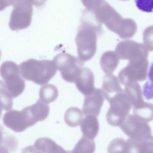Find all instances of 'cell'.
Returning a JSON list of instances; mask_svg holds the SVG:
<instances>
[{
  "label": "cell",
  "instance_id": "cell-6",
  "mask_svg": "<svg viewBox=\"0 0 153 153\" xmlns=\"http://www.w3.org/2000/svg\"><path fill=\"white\" fill-rule=\"evenodd\" d=\"M108 102L110 107L106 114L107 121L112 126H119L129 114L132 105L123 92Z\"/></svg>",
  "mask_w": 153,
  "mask_h": 153
},
{
  "label": "cell",
  "instance_id": "cell-2",
  "mask_svg": "<svg viewBox=\"0 0 153 153\" xmlns=\"http://www.w3.org/2000/svg\"><path fill=\"white\" fill-rule=\"evenodd\" d=\"M19 68L24 79L40 85L48 82L55 75L57 70L53 60L33 59L22 62Z\"/></svg>",
  "mask_w": 153,
  "mask_h": 153
},
{
  "label": "cell",
  "instance_id": "cell-22",
  "mask_svg": "<svg viewBox=\"0 0 153 153\" xmlns=\"http://www.w3.org/2000/svg\"><path fill=\"white\" fill-rule=\"evenodd\" d=\"M95 149L94 139L82 136L75 146L72 153H92Z\"/></svg>",
  "mask_w": 153,
  "mask_h": 153
},
{
  "label": "cell",
  "instance_id": "cell-14",
  "mask_svg": "<svg viewBox=\"0 0 153 153\" xmlns=\"http://www.w3.org/2000/svg\"><path fill=\"white\" fill-rule=\"evenodd\" d=\"M101 90L104 97L108 102L116 95L123 92L118 79L112 74L104 76Z\"/></svg>",
  "mask_w": 153,
  "mask_h": 153
},
{
  "label": "cell",
  "instance_id": "cell-16",
  "mask_svg": "<svg viewBox=\"0 0 153 153\" xmlns=\"http://www.w3.org/2000/svg\"><path fill=\"white\" fill-rule=\"evenodd\" d=\"M80 124L81 130L83 136L94 139L97 135L99 129L97 117L92 115L85 116Z\"/></svg>",
  "mask_w": 153,
  "mask_h": 153
},
{
  "label": "cell",
  "instance_id": "cell-26",
  "mask_svg": "<svg viewBox=\"0 0 153 153\" xmlns=\"http://www.w3.org/2000/svg\"><path fill=\"white\" fill-rule=\"evenodd\" d=\"M143 41L144 45L148 49L152 51V26L148 27L144 30Z\"/></svg>",
  "mask_w": 153,
  "mask_h": 153
},
{
  "label": "cell",
  "instance_id": "cell-5",
  "mask_svg": "<svg viewBox=\"0 0 153 153\" xmlns=\"http://www.w3.org/2000/svg\"><path fill=\"white\" fill-rule=\"evenodd\" d=\"M53 61L62 78L71 83L75 82L84 65L79 57L63 52L55 56Z\"/></svg>",
  "mask_w": 153,
  "mask_h": 153
},
{
  "label": "cell",
  "instance_id": "cell-1",
  "mask_svg": "<svg viewBox=\"0 0 153 153\" xmlns=\"http://www.w3.org/2000/svg\"><path fill=\"white\" fill-rule=\"evenodd\" d=\"M98 20L110 30L117 33L123 39H128L136 33L137 26L130 19H124L107 2L103 0L96 9Z\"/></svg>",
  "mask_w": 153,
  "mask_h": 153
},
{
  "label": "cell",
  "instance_id": "cell-18",
  "mask_svg": "<svg viewBox=\"0 0 153 153\" xmlns=\"http://www.w3.org/2000/svg\"><path fill=\"white\" fill-rule=\"evenodd\" d=\"M119 60L115 51H107L103 53L101 57V67L106 74H112L117 66Z\"/></svg>",
  "mask_w": 153,
  "mask_h": 153
},
{
  "label": "cell",
  "instance_id": "cell-9",
  "mask_svg": "<svg viewBox=\"0 0 153 153\" xmlns=\"http://www.w3.org/2000/svg\"><path fill=\"white\" fill-rule=\"evenodd\" d=\"M119 59L128 60L148 58V50L143 44L134 40L121 41L114 51Z\"/></svg>",
  "mask_w": 153,
  "mask_h": 153
},
{
  "label": "cell",
  "instance_id": "cell-20",
  "mask_svg": "<svg viewBox=\"0 0 153 153\" xmlns=\"http://www.w3.org/2000/svg\"><path fill=\"white\" fill-rule=\"evenodd\" d=\"M83 118L82 110L76 107L68 108L66 111L64 116L65 123L69 126L75 127L79 126Z\"/></svg>",
  "mask_w": 153,
  "mask_h": 153
},
{
  "label": "cell",
  "instance_id": "cell-19",
  "mask_svg": "<svg viewBox=\"0 0 153 153\" xmlns=\"http://www.w3.org/2000/svg\"><path fill=\"white\" fill-rule=\"evenodd\" d=\"M133 114L144 122L148 123L153 120V105L144 102L141 105L133 107Z\"/></svg>",
  "mask_w": 153,
  "mask_h": 153
},
{
  "label": "cell",
  "instance_id": "cell-31",
  "mask_svg": "<svg viewBox=\"0 0 153 153\" xmlns=\"http://www.w3.org/2000/svg\"><path fill=\"white\" fill-rule=\"evenodd\" d=\"M122 0V1H126V0Z\"/></svg>",
  "mask_w": 153,
  "mask_h": 153
},
{
  "label": "cell",
  "instance_id": "cell-28",
  "mask_svg": "<svg viewBox=\"0 0 153 153\" xmlns=\"http://www.w3.org/2000/svg\"><path fill=\"white\" fill-rule=\"evenodd\" d=\"M3 128L0 125V147H1L4 138L5 133Z\"/></svg>",
  "mask_w": 153,
  "mask_h": 153
},
{
  "label": "cell",
  "instance_id": "cell-7",
  "mask_svg": "<svg viewBox=\"0 0 153 153\" xmlns=\"http://www.w3.org/2000/svg\"><path fill=\"white\" fill-rule=\"evenodd\" d=\"M119 127L129 138L143 140L153 137L151 129L149 124L133 114H128Z\"/></svg>",
  "mask_w": 153,
  "mask_h": 153
},
{
  "label": "cell",
  "instance_id": "cell-15",
  "mask_svg": "<svg viewBox=\"0 0 153 153\" xmlns=\"http://www.w3.org/2000/svg\"><path fill=\"white\" fill-rule=\"evenodd\" d=\"M123 92L133 107L139 106L144 102L141 86L137 82L125 85Z\"/></svg>",
  "mask_w": 153,
  "mask_h": 153
},
{
  "label": "cell",
  "instance_id": "cell-27",
  "mask_svg": "<svg viewBox=\"0 0 153 153\" xmlns=\"http://www.w3.org/2000/svg\"><path fill=\"white\" fill-rule=\"evenodd\" d=\"M136 6L140 10L148 13L153 11V0H134Z\"/></svg>",
  "mask_w": 153,
  "mask_h": 153
},
{
  "label": "cell",
  "instance_id": "cell-10",
  "mask_svg": "<svg viewBox=\"0 0 153 153\" xmlns=\"http://www.w3.org/2000/svg\"><path fill=\"white\" fill-rule=\"evenodd\" d=\"M149 65V64L134 65L128 63L119 73V82L125 85L130 82L145 80L148 76Z\"/></svg>",
  "mask_w": 153,
  "mask_h": 153
},
{
  "label": "cell",
  "instance_id": "cell-17",
  "mask_svg": "<svg viewBox=\"0 0 153 153\" xmlns=\"http://www.w3.org/2000/svg\"><path fill=\"white\" fill-rule=\"evenodd\" d=\"M126 141L129 153L153 152V137L143 140H136L129 137Z\"/></svg>",
  "mask_w": 153,
  "mask_h": 153
},
{
  "label": "cell",
  "instance_id": "cell-29",
  "mask_svg": "<svg viewBox=\"0 0 153 153\" xmlns=\"http://www.w3.org/2000/svg\"><path fill=\"white\" fill-rule=\"evenodd\" d=\"M2 108L0 106V118L2 113Z\"/></svg>",
  "mask_w": 153,
  "mask_h": 153
},
{
  "label": "cell",
  "instance_id": "cell-25",
  "mask_svg": "<svg viewBox=\"0 0 153 153\" xmlns=\"http://www.w3.org/2000/svg\"><path fill=\"white\" fill-rule=\"evenodd\" d=\"M5 134L2 143L0 147V153L14 152L16 150L18 145L16 138L11 134Z\"/></svg>",
  "mask_w": 153,
  "mask_h": 153
},
{
  "label": "cell",
  "instance_id": "cell-12",
  "mask_svg": "<svg viewBox=\"0 0 153 153\" xmlns=\"http://www.w3.org/2000/svg\"><path fill=\"white\" fill-rule=\"evenodd\" d=\"M23 152L35 153H67L65 150L48 137H43L37 139L33 146L27 147Z\"/></svg>",
  "mask_w": 153,
  "mask_h": 153
},
{
  "label": "cell",
  "instance_id": "cell-4",
  "mask_svg": "<svg viewBox=\"0 0 153 153\" xmlns=\"http://www.w3.org/2000/svg\"><path fill=\"white\" fill-rule=\"evenodd\" d=\"M0 75L4 80L7 89L13 98L23 92L25 88V82L20 76L19 67L16 63L11 61L4 62L0 67Z\"/></svg>",
  "mask_w": 153,
  "mask_h": 153
},
{
  "label": "cell",
  "instance_id": "cell-23",
  "mask_svg": "<svg viewBox=\"0 0 153 153\" xmlns=\"http://www.w3.org/2000/svg\"><path fill=\"white\" fill-rule=\"evenodd\" d=\"M13 105V98L7 89L4 82L0 80V106L7 111Z\"/></svg>",
  "mask_w": 153,
  "mask_h": 153
},
{
  "label": "cell",
  "instance_id": "cell-24",
  "mask_svg": "<svg viewBox=\"0 0 153 153\" xmlns=\"http://www.w3.org/2000/svg\"><path fill=\"white\" fill-rule=\"evenodd\" d=\"M108 153H129L126 141L122 138H117L111 141L107 147Z\"/></svg>",
  "mask_w": 153,
  "mask_h": 153
},
{
  "label": "cell",
  "instance_id": "cell-21",
  "mask_svg": "<svg viewBox=\"0 0 153 153\" xmlns=\"http://www.w3.org/2000/svg\"><path fill=\"white\" fill-rule=\"evenodd\" d=\"M39 95L40 100L46 104H48L53 102L57 99L58 91L55 85L48 84L41 87Z\"/></svg>",
  "mask_w": 153,
  "mask_h": 153
},
{
  "label": "cell",
  "instance_id": "cell-3",
  "mask_svg": "<svg viewBox=\"0 0 153 153\" xmlns=\"http://www.w3.org/2000/svg\"><path fill=\"white\" fill-rule=\"evenodd\" d=\"M102 24L98 20L89 27L78 33L75 38L79 57L82 61L90 60L97 50L98 36L103 33Z\"/></svg>",
  "mask_w": 153,
  "mask_h": 153
},
{
  "label": "cell",
  "instance_id": "cell-30",
  "mask_svg": "<svg viewBox=\"0 0 153 153\" xmlns=\"http://www.w3.org/2000/svg\"><path fill=\"white\" fill-rule=\"evenodd\" d=\"M1 50L0 49V59L1 58Z\"/></svg>",
  "mask_w": 153,
  "mask_h": 153
},
{
  "label": "cell",
  "instance_id": "cell-11",
  "mask_svg": "<svg viewBox=\"0 0 153 153\" xmlns=\"http://www.w3.org/2000/svg\"><path fill=\"white\" fill-rule=\"evenodd\" d=\"M104 100L101 90L95 88L92 94L85 96L82 108L84 114L85 116L92 115L97 117L100 113Z\"/></svg>",
  "mask_w": 153,
  "mask_h": 153
},
{
  "label": "cell",
  "instance_id": "cell-13",
  "mask_svg": "<svg viewBox=\"0 0 153 153\" xmlns=\"http://www.w3.org/2000/svg\"><path fill=\"white\" fill-rule=\"evenodd\" d=\"M94 78L91 70L87 68H82L75 83L77 89L86 96L92 94L95 90Z\"/></svg>",
  "mask_w": 153,
  "mask_h": 153
},
{
  "label": "cell",
  "instance_id": "cell-8",
  "mask_svg": "<svg viewBox=\"0 0 153 153\" xmlns=\"http://www.w3.org/2000/svg\"><path fill=\"white\" fill-rule=\"evenodd\" d=\"M3 123L7 127L16 132H20L35 125L26 107L21 111L12 109L3 115Z\"/></svg>",
  "mask_w": 153,
  "mask_h": 153
}]
</instances>
